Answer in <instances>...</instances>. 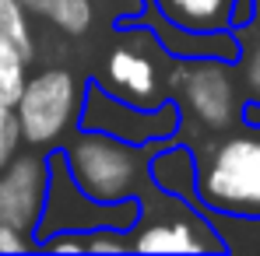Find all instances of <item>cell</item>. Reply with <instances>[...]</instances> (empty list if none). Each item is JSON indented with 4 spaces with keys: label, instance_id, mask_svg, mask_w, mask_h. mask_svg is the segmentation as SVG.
<instances>
[{
    "label": "cell",
    "instance_id": "9",
    "mask_svg": "<svg viewBox=\"0 0 260 256\" xmlns=\"http://www.w3.org/2000/svg\"><path fill=\"white\" fill-rule=\"evenodd\" d=\"M46 182H49V165L46 151H18L4 169H0V221L32 235L43 214Z\"/></svg>",
    "mask_w": 260,
    "mask_h": 256
},
{
    "label": "cell",
    "instance_id": "5",
    "mask_svg": "<svg viewBox=\"0 0 260 256\" xmlns=\"http://www.w3.org/2000/svg\"><path fill=\"white\" fill-rule=\"evenodd\" d=\"M81 91L85 85L78 81V74L71 67H43L39 74H32L14 102L21 140L39 151L56 148L78 127Z\"/></svg>",
    "mask_w": 260,
    "mask_h": 256
},
{
    "label": "cell",
    "instance_id": "11",
    "mask_svg": "<svg viewBox=\"0 0 260 256\" xmlns=\"http://www.w3.org/2000/svg\"><path fill=\"white\" fill-rule=\"evenodd\" d=\"M148 179L155 190L162 193H173L183 200H193V182H197V158H193V144H183V140H166L151 162H148ZM197 204V200H193Z\"/></svg>",
    "mask_w": 260,
    "mask_h": 256
},
{
    "label": "cell",
    "instance_id": "6",
    "mask_svg": "<svg viewBox=\"0 0 260 256\" xmlns=\"http://www.w3.org/2000/svg\"><path fill=\"white\" fill-rule=\"evenodd\" d=\"M236 63L221 60H176L169 70V95L183 113V123L225 133L239 123V81L232 74Z\"/></svg>",
    "mask_w": 260,
    "mask_h": 256
},
{
    "label": "cell",
    "instance_id": "12",
    "mask_svg": "<svg viewBox=\"0 0 260 256\" xmlns=\"http://www.w3.org/2000/svg\"><path fill=\"white\" fill-rule=\"evenodd\" d=\"M144 4L166 21L197 32L229 28V11H232V0H144Z\"/></svg>",
    "mask_w": 260,
    "mask_h": 256
},
{
    "label": "cell",
    "instance_id": "13",
    "mask_svg": "<svg viewBox=\"0 0 260 256\" xmlns=\"http://www.w3.org/2000/svg\"><path fill=\"white\" fill-rule=\"evenodd\" d=\"M21 4H25L28 14L46 18L63 35H85L91 18H95L91 0H21Z\"/></svg>",
    "mask_w": 260,
    "mask_h": 256
},
{
    "label": "cell",
    "instance_id": "8",
    "mask_svg": "<svg viewBox=\"0 0 260 256\" xmlns=\"http://www.w3.org/2000/svg\"><path fill=\"white\" fill-rule=\"evenodd\" d=\"M173 56L155 43V35L134 18L130 21L127 39L106 56L102 67V88L113 91L116 98H127L134 105H158L169 95V70H173Z\"/></svg>",
    "mask_w": 260,
    "mask_h": 256
},
{
    "label": "cell",
    "instance_id": "23",
    "mask_svg": "<svg viewBox=\"0 0 260 256\" xmlns=\"http://www.w3.org/2000/svg\"><path fill=\"white\" fill-rule=\"evenodd\" d=\"M257 14H260V4H257Z\"/></svg>",
    "mask_w": 260,
    "mask_h": 256
},
{
    "label": "cell",
    "instance_id": "3",
    "mask_svg": "<svg viewBox=\"0 0 260 256\" xmlns=\"http://www.w3.org/2000/svg\"><path fill=\"white\" fill-rule=\"evenodd\" d=\"M225 239L211 214L173 193L148 186L137 197L130 225V253H225Z\"/></svg>",
    "mask_w": 260,
    "mask_h": 256
},
{
    "label": "cell",
    "instance_id": "19",
    "mask_svg": "<svg viewBox=\"0 0 260 256\" xmlns=\"http://www.w3.org/2000/svg\"><path fill=\"white\" fill-rule=\"evenodd\" d=\"M36 249L43 253H85V235L81 232H53L36 242Z\"/></svg>",
    "mask_w": 260,
    "mask_h": 256
},
{
    "label": "cell",
    "instance_id": "14",
    "mask_svg": "<svg viewBox=\"0 0 260 256\" xmlns=\"http://www.w3.org/2000/svg\"><path fill=\"white\" fill-rule=\"evenodd\" d=\"M28 63L32 60L0 32V105H11L14 109L21 88L28 81Z\"/></svg>",
    "mask_w": 260,
    "mask_h": 256
},
{
    "label": "cell",
    "instance_id": "15",
    "mask_svg": "<svg viewBox=\"0 0 260 256\" xmlns=\"http://www.w3.org/2000/svg\"><path fill=\"white\" fill-rule=\"evenodd\" d=\"M0 32L18 46L28 60H36V39H32V21L21 0H0Z\"/></svg>",
    "mask_w": 260,
    "mask_h": 256
},
{
    "label": "cell",
    "instance_id": "4",
    "mask_svg": "<svg viewBox=\"0 0 260 256\" xmlns=\"http://www.w3.org/2000/svg\"><path fill=\"white\" fill-rule=\"evenodd\" d=\"M46 165H49V182H46V200H43V214L39 225L32 232V239L39 242L53 232H91V228H120L130 232L134 217H137V200H120V204H102L91 200L85 190L74 182V175L63 162L60 148L46 151Z\"/></svg>",
    "mask_w": 260,
    "mask_h": 256
},
{
    "label": "cell",
    "instance_id": "2",
    "mask_svg": "<svg viewBox=\"0 0 260 256\" xmlns=\"http://www.w3.org/2000/svg\"><path fill=\"white\" fill-rule=\"evenodd\" d=\"M162 144L166 140H158V144H127V140L99 133V130L74 127L56 148L63 151V162L74 175V182L91 200L120 204V200H137L151 186L148 162Z\"/></svg>",
    "mask_w": 260,
    "mask_h": 256
},
{
    "label": "cell",
    "instance_id": "16",
    "mask_svg": "<svg viewBox=\"0 0 260 256\" xmlns=\"http://www.w3.org/2000/svg\"><path fill=\"white\" fill-rule=\"evenodd\" d=\"M85 253H130V232L120 228H91L85 232Z\"/></svg>",
    "mask_w": 260,
    "mask_h": 256
},
{
    "label": "cell",
    "instance_id": "17",
    "mask_svg": "<svg viewBox=\"0 0 260 256\" xmlns=\"http://www.w3.org/2000/svg\"><path fill=\"white\" fill-rule=\"evenodd\" d=\"M21 127H18V116L11 105H0V169L21 151Z\"/></svg>",
    "mask_w": 260,
    "mask_h": 256
},
{
    "label": "cell",
    "instance_id": "21",
    "mask_svg": "<svg viewBox=\"0 0 260 256\" xmlns=\"http://www.w3.org/2000/svg\"><path fill=\"white\" fill-rule=\"evenodd\" d=\"M257 21V0H232V11H229V28L243 32Z\"/></svg>",
    "mask_w": 260,
    "mask_h": 256
},
{
    "label": "cell",
    "instance_id": "1",
    "mask_svg": "<svg viewBox=\"0 0 260 256\" xmlns=\"http://www.w3.org/2000/svg\"><path fill=\"white\" fill-rule=\"evenodd\" d=\"M197 207L221 221H260V133H229L193 148Z\"/></svg>",
    "mask_w": 260,
    "mask_h": 256
},
{
    "label": "cell",
    "instance_id": "18",
    "mask_svg": "<svg viewBox=\"0 0 260 256\" xmlns=\"http://www.w3.org/2000/svg\"><path fill=\"white\" fill-rule=\"evenodd\" d=\"M239 63H243V88H246V98H257L260 102V43H253L250 49L239 53Z\"/></svg>",
    "mask_w": 260,
    "mask_h": 256
},
{
    "label": "cell",
    "instance_id": "10",
    "mask_svg": "<svg viewBox=\"0 0 260 256\" xmlns=\"http://www.w3.org/2000/svg\"><path fill=\"white\" fill-rule=\"evenodd\" d=\"M137 21L155 35V43L162 46L173 60H221V63H239L243 39L236 28H215V32H197V28H183L166 21L162 14H155L148 4L137 14Z\"/></svg>",
    "mask_w": 260,
    "mask_h": 256
},
{
    "label": "cell",
    "instance_id": "20",
    "mask_svg": "<svg viewBox=\"0 0 260 256\" xmlns=\"http://www.w3.org/2000/svg\"><path fill=\"white\" fill-rule=\"evenodd\" d=\"M28 249H36V239L0 221V253H28Z\"/></svg>",
    "mask_w": 260,
    "mask_h": 256
},
{
    "label": "cell",
    "instance_id": "22",
    "mask_svg": "<svg viewBox=\"0 0 260 256\" xmlns=\"http://www.w3.org/2000/svg\"><path fill=\"white\" fill-rule=\"evenodd\" d=\"M239 120H243V127L260 130V102H257V98H243V105H239Z\"/></svg>",
    "mask_w": 260,
    "mask_h": 256
},
{
    "label": "cell",
    "instance_id": "7",
    "mask_svg": "<svg viewBox=\"0 0 260 256\" xmlns=\"http://www.w3.org/2000/svg\"><path fill=\"white\" fill-rule=\"evenodd\" d=\"M78 127L120 137L127 144H158V140L179 137L183 113L173 98H166L158 105H134L127 98H116L113 91H106L99 78H91L85 81V91H81Z\"/></svg>",
    "mask_w": 260,
    "mask_h": 256
}]
</instances>
